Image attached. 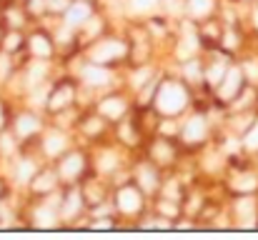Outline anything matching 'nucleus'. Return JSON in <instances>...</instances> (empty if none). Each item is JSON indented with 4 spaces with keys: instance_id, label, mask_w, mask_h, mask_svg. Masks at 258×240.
<instances>
[{
    "instance_id": "20",
    "label": "nucleus",
    "mask_w": 258,
    "mask_h": 240,
    "mask_svg": "<svg viewBox=\"0 0 258 240\" xmlns=\"http://www.w3.org/2000/svg\"><path fill=\"white\" fill-rule=\"evenodd\" d=\"M48 5H50L53 10H63V8H68V0H50Z\"/></svg>"
},
{
    "instance_id": "19",
    "label": "nucleus",
    "mask_w": 258,
    "mask_h": 240,
    "mask_svg": "<svg viewBox=\"0 0 258 240\" xmlns=\"http://www.w3.org/2000/svg\"><path fill=\"white\" fill-rule=\"evenodd\" d=\"M48 188H53V178L48 175V180H38L35 183V190H48Z\"/></svg>"
},
{
    "instance_id": "5",
    "label": "nucleus",
    "mask_w": 258,
    "mask_h": 240,
    "mask_svg": "<svg viewBox=\"0 0 258 240\" xmlns=\"http://www.w3.org/2000/svg\"><path fill=\"white\" fill-rule=\"evenodd\" d=\"M125 108H128V105H125V100H123V98H108V100L100 105L103 115H105V118H113V120H115V118H120V115L125 113Z\"/></svg>"
},
{
    "instance_id": "16",
    "label": "nucleus",
    "mask_w": 258,
    "mask_h": 240,
    "mask_svg": "<svg viewBox=\"0 0 258 240\" xmlns=\"http://www.w3.org/2000/svg\"><path fill=\"white\" fill-rule=\"evenodd\" d=\"M33 170H35V165H33V163H28V165H20V170H18V178H20V183H23V180H30L28 175H30Z\"/></svg>"
},
{
    "instance_id": "21",
    "label": "nucleus",
    "mask_w": 258,
    "mask_h": 240,
    "mask_svg": "<svg viewBox=\"0 0 258 240\" xmlns=\"http://www.w3.org/2000/svg\"><path fill=\"white\" fill-rule=\"evenodd\" d=\"M153 3H156V0H133V5H136V8H151Z\"/></svg>"
},
{
    "instance_id": "11",
    "label": "nucleus",
    "mask_w": 258,
    "mask_h": 240,
    "mask_svg": "<svg viewBox=\"0 0 258 240\" xmlns=\"http://www.w3.org/2000/svg\"><path fill=\"white\" fill-rule=\"evenodd\" d=\"M33 130H38V120H33L30 115H23V118L18 120V133H20V135H28V133H33Z\"/></svg>"
},
{
    "instance_id": "15",
    "label": "nucleus",
    "mask_w": 258,
    "mask_h": 240,
    "mask_svg": "<svg viewBox=\"0 0 258 240\" xmlns=\"http://www.w3.org/2000/svg\"><path fill=\"white\" fill-rule=\"evenodd\" d=\"M141 183H143V188L151 193V190H153V185H156V183H153V173L143 168V170H141Z\"/></svg>"
},
{
    "instance_id": "22",
    "label": "nucleus",
    "mask_w": 258,
    "mask_h": 240,
    "mask_svg": "<svg viewBox=\"0 0 258 240\" xmlns=\"http://www.w3.org/2000/svg\"><path fill=\"white\" fill-rule=\"evenodd\" d=\"M0 123H3V120H0Z\"/></svg>"
},
{
    "instance_id": "4",
    "label": "nucleus",
    "mask_w": 258,
    "mask_h": 240,
    "mask_svg": "<svg viewBox=\"0 0 258 240\" xmlns=\"http://www.w3.org/2000/svg\"><path fill=\"white\" fill-rule=\"evenodd\" d=\"M81 170H83V158L81 155H71V158L63 160V165H60V175L66 180H76L81 175Z\"/></svg>"
},
{
    "instance_id": "10",
    "label": "nucleus",
    "mask_w": 258,
    "mask_h": 240,
    "mask_svg": "<svg viewBox=\"0 0 258 240\" xmlns=\"http://www.w3.org/2000/svg\"><path fill=\"white\" fill-rule=\"evenodd\" d=\"M188 8H190V13H193V15H206V13H211L213 0H190V3H188Z\"/></svg>"
},
{
    "instance_id": "13",
    "label": "nucleus",
    "mask_w": 258,
    "mask_h": 240,
    "mask_svg": "<svg viewBox=\"0 0 258 240\" xmlns=\"http://www.w3.org/2000/svg\"><path fill=\"white\" fill-rule=\"evenodd\" d=\"M238 73H236V70H233V73H231V78H228V85H226V83H223V88H221V95H223V98H231V95H233V93H236V88H238Z\"/></svg>"
},
{
    "instance_id": "8",
    "label": "nucleus",
    "mask_w": 258,
    "mask_h": 240,
    "mask_svg": "<svg viewBox=\"0 0 258 240\" xmlns=\"http://www.w3.org/2000/svg\"><path fill=\"white\" fill-rule=\"evenodd\" d=\"M86 80L90 83V85H105L108 83V70H103V68H86Z\"/></svg>"
},
{
    "instance_id": "14",
    "label": "nucleus",
    "mask_w": 258,
    "mask_h": 240,
    "mask_svg": "<svg viewBox=\"0 0 258 240\" xmlns=\"http://www.w3.org/2000/svg\"><path fill=\"white\" fill-rule=\"evenodd\" d=\"M71 98H73V90H71V88H60L58 95H55V100H53L50 105H53V108H60V105L71 103Z\"/></svg>"
},
{
    "instance_id": "1",
    "label": "nucleus",
    "mask_w": 258,
    "mask_h": 240,
    "mask_svg": "<svg viewBox=\"0 0 258 240\" xmlns=\"http://www.w3.org/2000/svg\"><path fill=\"white\" fill-rule=\"evenodd\" d=\"M185 103H188V95H185V90H183L178 83H166V85H163V90H161V95H158V108H161V113L173 115V113L183 110Z\"/></svg>"
},
{
    "instance_id": "6",
    "label": "nucleus",
    "mask_w": 258,
    "mask_h": 240,
    "mask_svg": "<svg viewBox=\"0 0 258 240\" xmlns=\"http://www.w3.org/2000/svg\"><path fill=\"white\" fill-rule=\"evenodd\" d=\"M120 208H123L125 213H136V210L141 208L138 193H136V190H123V193H120Z\"/></svg>"
},
{
    "instance_id": "18",
    "label": "nucleus",
    "mask_w": 258,
    "mask_h": 240,
    "mask_svg": "<svg viewBox=\"0 0 258 240\" xmlns=\"http://www.w3.org/2000/svg\"><path fill=\"white\" fill-rule=\"evenodd\" d=\"M246 148H258V125L251 130V135L246 138Z\"/></svg>"
},
{
    "instance_id": "9",
    "label": "nucleus",
    "mask_w": 258,
    "mask_h": 240,
    "mask_svg": "<svg viewBox=\"0 0 258 240\" xmlns=\"http://www.w3.org/2000/svg\"><path fill=\"white\" fill-rule=\"evenodd\" d=\"M86 20H88L86 3H78L76 8H71V13H68V23H71V25H78V23H86Z\"/></svg>"
},
{
    "instance_id": "12",
    "label": "nucleus",
    "mask_w": 258,
    "mask_h": 240,
    "mask_svg": "<svg viewBox=\"0 0 258 240\" xmlns=\"http://www.w3.org/2000/svg\"><path fill=\"white\" fill-rule=\"evenodd\" d=\"M33 53H35L38 58H45V55L50 53V45H48V40H43V35H35V38H33Z\"/></svg>"
},
{
    "instance_id": "17",
    "label": "nucleus",
    "mask_w": 258,
    "mask_h": 240,
    "mask_svg": "<svg viewBox=\"0 0 258 240\" xmlns=\"http://www.w3.org/2000/svg\"><path fill=\"white\" fill-rule=\"evenodd\" d=\"M156 155H158V160H163V163H168V160H171V148H168V145H166V148H163V145H158V148H156Z\"/></svg>"
},
{
    "instance_id": "7",
    "label": "nucleus",
    "mask_w": 258,
    "mask_h": 240,
    "mask_svg": "<svg viewBox=\"0 0 258 240\" xmlns=\"http://www.w3.org/2000/svg\"><path fill=\"white\" fill-rule=\"evenodd\" d=\"M43 148H45L48 155H58V153L66 148V138H63V135H48L45 143H43Z\"/></svg>"
},
{
    "instance_id": "3",
    "label": "nucleus",
    "mask_w": 258,
    "mask_h": 240,
    "mask_svg": "<svg viewBox=\"0 0 258 240\" xmlns=\"http://www.w3.org/2000/svg\"><path fill=\"white\" fill-rule=\"evenodd\" d=\"M203 135H206V123H203V118H201V115H196L193 120H188V123H185L183 138H185L188 143H198Z\"/></svg>"
},
{
    "instance_id": "2",
    "label": "nucleus",
    "mask_w": 258,
    "mask_h": 240,
    "mask_svg": "<svg viewBox=\"0 0 258 240\" xmlns=\"http://www.w3.org/2000/svg\"><path fill=\"white\" fill-rule=\"evenodd\" d=\"M120 55H123V45H120L118 40H105V43H100V45L95 48L93 60H95V63H108V60H118Z\"/></svg>"
}]
</instances>
